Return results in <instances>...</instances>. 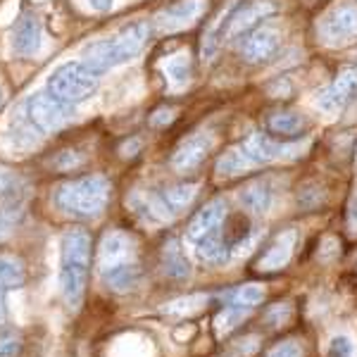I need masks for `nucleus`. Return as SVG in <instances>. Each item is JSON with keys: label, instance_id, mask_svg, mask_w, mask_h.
I'll return each instance as SVG.
<instances>
[{"label": "nucleus", "instance_id": "obj_1", "mask_svg": "<svg viewBox=\"0 0 357 357\" xmlns=\"http://www.w3.org/2000/svg\"><path fill=\"white\" fill-rule=\"evenodd\" d=\"M60 252V293L72 312L84 303L91 267V234L86 229H67L62 234Z\"/></svg>", "mask_w": 357, "mask_h": 357}, {"label": "nucleus", "instance_id": "obj_2", "mask_svg": "<svg viewBox=\"0 0 357 357\" xmlns=\"http://www.w3.org/2000/svg\"><path fill=\"white\" fill-rule=\"evenodd\" d=\"M148 38H151V24H148L146 20L131 22V24H126L117 36L91 43L89 48L84 50V62L93 69L96 74L107 72V69L134 60V57L146 48Z\"/></svg>", "mask_w": 357, "mask_h": 357}, {"label": "nucleus", "instance_id": "obj_3", "mask_svg": "<svg viewBox=\"0 0 357 357\" xmlns=\"http://www.w3.org/2000/svg\"><path fill=\"white\" fill-rule=\"evenodd\" d=\"M55 207L62 215H72L79 220H96L102 215L110 200V181L102 176H82L57 186L53 195Z\"/></svg>", "mask_w": 357, "mask_h": 357}, {"label": "nucleus", "instance_id": "obj_4", "mask_svg": "<svg viewBox=\"0 0 357 357\" xmlns=\"http://www.w3.org/2000/svg\"><path fill=\"white\" fill-rule=\"evenodd\" d=\"M48 91L69 105H77L98 91V74L86 62H65L50 72Z\"/></svg>", "mask_w": 357, "mask_h": 357}, {"label": "nucleus", "instance_id": "obj_5", "mask_svg": "<svg viewBox=\"0 0 357 357\" xmlns=\"http://www.w3.org/2000/svg\"><path fill=\"white\" fill-rule=\"evenodd\" d=\"M24 114L29 124L36 126L38 131H55L74 114V105L60 100L50 91H38L24 100Z\"/></svg>", "mask_w": 357, "mask_h": 357}, {"label": "nucleus", "instance_id": "obj_6", "mask_svg": "<svg viewBox=\"0 0 357 357\" xmlns=\"http://www.w3.org/2000/svg\"><path fill=\"white\" fill-rule=\"evenodd\" d=\"M281 45V31L272 22H262L241 38V57L252 65L272 60Z\"/></svg>", "mask_w": 357, "mask_h": 357}, {"label": "nucleus", "instance_id": "obj_7", "mask_svg": "<svg viewBox=\"0 0 357 357\" xmlns=\"http://www.w3.org/2000/svg\"><path fill=\"white\" fill-rule=\"evenodd\" d=\"M138 262L136 260V243L129 234L124 231H107L102 236L100 248H98V274L112 272L124 264Z\"/></svg>", "mask_w": 357, "mask_h": 357}, {"label": "nucleus", "instance_id": "obj_8", "mask_svg": "<svg viewBox=\"0 0 357 357\" xmlns=\"http://www.w3.org/2000/svg\"><path fill=\"white\" fill-rule=\"evenodd\" d=\"M319 29L329 43H348L357 38V3H341L331 8Z\"/></svg>", "mask_w": 357, "mask_h": 357}, {"label": "nucleus", "instance_id": "obj_9", "mask_svg": "<svg viewBox=\"0 0 357 357\" xmlns=\"http://www.w3.org/2000/svg\"><path fill=\"white\" fill-rule=\"evenodd\" d=\"M212 148H215V138L210 134L188 136L186 141L178 143V148L174 151V155H172V160H169L172 169L178 172V174H193V172L207 160Z\"/></svg>", "mask_w": 357, "mask_h": 357}, {"label": "nucleus", "instance_id": "obj_10", "mask_svg": "<svg viewBox=\"0 0 357 357\" xmlns=\"http://www.w3.org/2000/svg\"><path fill=\"white\" fill-rule=\"evenodd\" d=\"M355 98H357V65H345L338 69V74L333 77L329 89L321 91L317 102L324 110H343Z\"/></svg>", "mask_w": 357, "mask_h": 357}, {"label": "nucleus", "instance_id": "obj_11", "mask_svg": "<svg viewBox=\"0 0 357 357\" xmlns=\"http://www.w3.org/2000/svg\"><path fill=\"white\" fill-rule=\"evenodd\" d=\"M296 241L298 234L293 229L281 231L272 243L264 248L262 255L257 257V269L260 272H281V269H286L293 257V250H296Z\"/></svg>", "mask_w": 357, "mask_h": 357}, {"label": "nucleus", "instance_id": "obj_12", "mask_svg": "<svg viewBox=\"0 0 357 357\" xmlns=\"http://www.w3.org/2000/svg\"><path fill=\"white\" fill-rule=\"evenodd\" d=\"M227 220V203H224L222 198H215L210 200L203 210L195 212V217L188 224V238L193 241V243H198L200 238H205V236L220 231L222 222Z\"/></svg>", "mask_w": 357, "mask_h": 357}, {"label": "nucleus", "instance_id": "obj_13", "mask_svg": "<svg viewBox=\"0 0 357 357\" xmlns=\"http://www.w3.org/2000/svg\"><path fill=\"white\" fill-rule=\"evenodd\" d=\"M264 129L267 134L276 138L281 143H291L296 138L305 136L307 131V119L303 117L301 112H291V110H279V112H272L264 122Z\"/></svg>", "mask_w": 357, "mask_h": 357}, {"label": "nucleus", "instance_id": "obj_14", "mask_svg": "<svg viewBox=\"0 0 357 357\" xmlns=\"http://www.w3.org/2000/svg\"><path fill=\"white\" fill-rule=\"evenodd\" d=\"M43 45V24L41 17L36 15H24L20 22H17L15 36H13V48L17 55L22 57H31L41 50Z\"/></svg>", "mask_w": 357, "mask_h": 357}, {"label": "nucleus", "instance_id": "obj_15", "mask_svg": "<svg viewBox=\"0 0 357 357\" xmlns=\"http://www.w3.org/2000/svg\"><path fill=\"white\" fill-rule=\"evenodd\" d=\"M241 148H243L245 155L255 165L274 162V160L286 158V153L293 151L291 143H281V141H276V138H272L269 134H250L243 143H241Z\"/></svg>", "mask_w": 357, "mask_h": 357}, {"label": "nucleus", "instance_id": "obj_16", "mask_svg": "<svg viewBox=\"0 0 357 357\" xmlns=\"http://www.w3.org/2000/svg\"><path fill=\"white\" fill-rule=\"evenodd\" d=\"M203 10H205L203 0H176L174 5H169V8L160 13V24L167 31H176V29L193 24Z\"/></svg>", "mask_w": 357, "mask_h": 357}, {"label": "nucleus", "instance_id": "obj_17", "mask_svg": "<svg viewBox=\"0 0 357 357\" xmlns=\"http://www.w3.org/2000/svg\"><path fill=\"white\" fill-rule=\"evenodd\" d=\"M241 203H243L245 210H250L252 215H264V212H269V207L274 203V191H272V183L264 181H252L248 183L245 188H241Z\"/></svg>", "mask_w": 357, "mask_h": 357}, {"label": "nucleus", "instance_id": "obj_18", "mask_svg": "<svg viewBox=\"0 0 357 357\" xmlns=\"http://www.w3.org/2000/svg\"><path fill=\"white\" fill-rule=\"evenodd\" d=\"M162 272L174 281H183L191 276V262L183 255L181 243L176 238H169L162 245Z\"/></svg>", "mask_w": 357, "mask_h": 357}, {"label": "nucleus", "instance_id": "obj_19", "mask_svg": "<svg viewBox=\"0 0 357 357\" xmlns=\"http://www.w3.org/2000/svg\"><path fill=\"white\" fill-rule=\"evenodd\" d=\"M100 281L105 289H110L112 293H129L134 291L141 281V267L138 262H131V264H124V267H117L112 272H105L100 274Z\"/></svg>", "mask_w": 357, "mask_h": 357}, {"label": "nucleus", "instance_id": "obj_20", "mask_svg": "<svg viewBox=\"0 0 357 357\" xmlns=\"http://www.w3.org/2000/svg\"><path fill=\"white\" fill-rule=\"evenodd\" d=\"M26 181L17 172L0 165V203L3 205H24Z\"/></svg>", "mask_w": 357, "mask_h": 357}, {"label": "nucleus", "instance_id": "obj_21", "mask_svg": "<svg viewBox=\"0 0 357 357\" xmlns=\"http://www.w3.org/2000/svg\"><path fill=\"white\" fill-rule=\"evenodd\" d=\"M250 167H255V162L248 158L243 148L236 146V148H229V151L217 160L215 169H217V174H222V176H236V174H243Z\"/></svg>", "mask_w": 357, "mask_h": 357}, {"label": "nucleus", "instance_id": "obj_22", "mask_svg": "<svg viewBox=\"0 0 357 357\" xmlns=\"http://www.w3.org/2000/svg\"><path fill=\"white\" fill-rule=\"evenodd\" d=\"M26 284V269L20 257L0 255V286L3 289H22Z\"/></svg>", "mask_w": 357, "mask_h": 357}, {"label": "nucleus", "instance_id": "obj_23", "mask_svg": "<svg viewBox=\"0 0 357 357\" xmlns=\"http://www.w3.org/2000/svg\"><path fill=\"white\" fill-rule=\"evenodd\" d=\"M195 245H198L200 260H205V262H210V264H224V262L229 260V250H231V248L224 243V238L220 236V231L205 236V238H200Z\"/></svg>", "mask_w": 357, "mask_h": 357}, {"label": "nucleus", "instance_id": "obj_24", "mask_svg": "<svg viewBox=\"0 0 357 357\" xmlns=\"http://www.w3.org/2000/svg\"><path fill=\"white\" fill-rule=\"evenodd\" d=\"M207 303V296L203 293H195V296H186V298H176V301L167 303L162 307V314L165 317H174V319H183V317H191L195 312L205 307Z\"/></svg>", "mask_w": 357, "mask_h": 357}, {"label": "nucleus", "instance_id": "obj_25", "mask_svg": "<svg viewBox=\"0 0 357 357\" xmlns=\"http://www.w3.org/2000/svg\"><path fill=\"white\" fill-rule=\"evenodd\" d=\"M250 238V222L243 215H231L224 222V243L229 248H241Z\"/></svg>", "mask_w": 357, "mask_h": 357}, {"label": "nucleus", "instance_id": "obj_26", "mask_svg": "<svg viewBox=\"0 0 357 357\" xmlns=\"http://www.w3.org/2000/svg\"><path fill=\"white\" fill-rule=\"evenodd\" d=\"M326 203V188L321 186L319 181H305L298 191V205L303 210L312 212V210H319L321 205Z\"/></svg>", "mask_w": 357, "mask_h": 357}, {"label": "nucleus", "instance_id": "obj_27", "mask_svg": "<svg viewBox=\"0 0 357 357\" xmlns=\"http://www.w3.org/2000/svg\"><path fill=\"white\" fill-rule=\"evenodd\" d=\"M162 193H165L167 203L172 205V210L178 215L183 207H188L193 203L195 193H198V186H195V183H178V186L167 188V191H162Z\"/></svg>", "mask_w": 357, "mask_h": 357}, {"label": "nucleus", "instance_id": "obj_28", "mask_svg": "<svg viewBox=\"0 0 357 357\" xmlns=\"http://www.w3.org/2000/svg\"><path fill=\"white\" fill-rule=\"evenodd\" d=\"M250 314V307H243V305H229V307H224L220 317H217V331L220 333H229L234 331L238 324H243V319Z\"/></svg>", "mask_w": 357, "mask_h": 357}, {"label": "nucleus", "instance_id": "obj_29", "mask_svg": "<svg viewBox=\"0 0 357 357\" xmlns=\"http://www.w3.org/2000/svg\"><path fill=\"white\" fill-rule=\"evenodd\" d=\"M165 74L172 79V84H176V86L186 84L188 79H191V74H193V67H191V60H188V55L172 57V60L165 65Z\"/></svg>", "mask_w": 357, "mask_h": 357}, {"label": "nucleus", "instance_id": "obj_30", "mask_svg": "<svg viewBox=\"0 0 357 357\" xmlns=\"http://www.w3.org/2000/svg\"><path fill=\"white\" fill-rule=\"evenodd\" d=\"M264 301V289L257 284H245L234 293V305H243V307L255 310Z\"/></svg>", "mask_w": 357, "mask_h": 357}, {"label": "nucleus", "instance_id": "obj_31", "mask_svg": "<svg viewBox=\"0 0 357 357\" xmlns=\"http://www.w3.org/2000/svg\"><path fill=\"white\" fill-rule=\"evenodd\" d=\"M22 217V205H3L0 207V243L13 234Z\"/></svg>", "mask_w": 357, "mask_h": 357}, {"label": "nucleus", "instance_id": "obj_32", "mask_svg": "<svg viewBox=\"0 0 357 357\" xmlns=\"http://www.w3.org/2000/svg\"><path fill=\"white\" fill-rule=\"evenodd\" d=\"M257 350H260V336L250 333V336H243V338H238V341L231 343V348H229V357H252Z\"/></svg>", "mask_w": 357, "mask_h": 357}, {"label": "nucleus", "instance_id": "obj_33", "mask_svg": "<svg viewBox=\"0 0 357 357\" xmlns=\"http://www.w3.org/2000/svg\"><path fill=\"white\" fill-rule=\"evenodd\" d=\"M291 317H293L291 303H276L264 312V321H267L269 326H284L291 321Z\"/></svg>", "mask_w": 357, "mask_h": 357}, {"label": "nucleus", "instance_id": "obj_34", "mask_svg": "<svg viewBox=\"0 0 357 357\" xmlns=\"http://www.w3.org/2000/svg\"><path fill=\"white\" fill-rule=\"evenodd\" d=\"M22 348V338L17 331H3L0 333V357H17Z\"/></svg>", "mask_w": 357, "mask_h": 357}, {"label": "nucleus", "instance_id": "obj_35", "mask_svg": "<svg viewBox=\"0 0 357 357\" xmlns=\"http://www.w3.org/2000/svg\"><path fill=\"white\" fill-rule=\"evenodd\" d=\"M338 255H341V241H338L336 236H324L317 257H319L321 262H333Z\"/></svg>", "mask_w": 357, "mask_h": 357}, {"label": "nucleus", "instance_id": "obj_36", "mask_svg": "<svg viewBox=\"0 0 357 357\" xmlns=\"http://www.w3.org/2000/svg\"><path fill=\"white\" fill-rule=\"evenodd\" d=\"M267 357H305V350L298 341H281L269 350Z\"/></svg>", "mask_w": 357, "mask_h": 357}, {"label": "nucleus", "instance_id": "obj_37", "mask_svg": "<svg viewBox=\"0 0 357 357\" xmlns=\"http://www.w3.org/2000/svg\"><path fill=\"white\" fill-rule=\"evenodd\" d=\"M353 355V343L345 336H336L329 343V357H350Z\"/></svg>", "mask_w": 357, "mask_h": 357}, {"label": "nucleus", "instance_id": "obj_38", "mask_svg": "<svg viewBox=\"0 0 357 357\" xmlns=\"http://www.w3.org/2000/svg\"><path fill=\"white\" fill-rule=\"evenodd\" d=\"M174 119V110L172 107H160V110H155V114L151 117V124L155 129H160V126H167Z\"/></svg>", "mask_w": 357, "mask_h": 357}, {"label": "nucleus", "instance_id": "obj_39", "mask_svg": "<svg viewBox=\"0 0 357 357\" xmlns=\"http://www.w3.org/2000/svg\"><path fill=\"white\" fill-rule=\"evenodd\" d=\"M82 162H84V158H77V153L67 151V153H62L60 160H57V167H60V169H74V167H79Z\"/></svg>", "mask_w": 357, "mask_h": 357}, {"label": "nucleus", "instance_id": "obj_40", "mask_svg": "<svg viewBox=\"0 0 357 357\" xmlns=\"http://www.w3.org/2000/svg\"><path fill=\"white\" fill-rule=\"evenodd\" d=\"M348 227L357 231V186L353 195H350V203H348Z\"/></svg>", "mask_w": 357, "mask_h": 357}, {"label": "nucleus", "instance_id": "obj_41", "mask_svg": "<svg viewBox=\"0 0 357 357\" xmlns=\"http://www.w3.org/2000/svg\"><path fill=\"white\" fill-rule=\"evenodd\" d=\"M138 151H141V141H138V138H131L129 143H124V146L119 148V153H122V158H136Z\"/></svg>", "mask_w": 357, "mask_h": 357}, {"label": "nucleus", "instance_id": "obj_42", "mask_svg": "<svg viewBox=\"0 0 357 357\" xmlns=\"http://www.w3.org/2000/svg\"><path fill=\"white\" fill-rule=\"evenodd\" d=\"M91 8L96 10V13H107V10L114 5V0H89Z\"/></svg>", "mask_w": 357, "mask_h": 357}, {"label": "nucleus", "instance_id": "obj_43", "mask_svg": "<svg viewBox=\"0 0 357 357\" xmlns=\"http://www.w3.org/2000/svg\"><path fill=\"white\" fill-rule=\"evenodd\" d=\"M193 333H195V326H193V324H188V329H176V331H174V338H176V341H183V338L193 336Z\"/></svg>", "mask_w": 357, "mask_h": 357}, {"label": "nucleus", "instance_id": "obj_44", "mask_svg": "<svg viewBox=\"0 0 357 357\" xmlns=\"http://www.w3.org/2000/svg\"><path fill=\"white\" fill-rule=\"evenodd\" d=\"M5 314H8L5 312V289L0 286V326L5 324Z\"/></svg>", "mask_w": 357, "mask_h": 357}, {"label": "nucleus", "instance_id": "obj_45", "mask_svg": "<svg viewBox=\"0 0 357 357\" xmlns=\"http://www.w3.org/2000/svg\"><path fill=\"white\" fill-rule=\"evenodd\" d=\"M0 105H3V89H0Z\"/></svg>", "mask_w": 357, "mask_h": 357}]
</instances>
